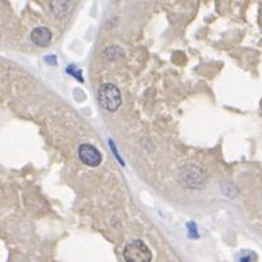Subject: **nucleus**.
Wrapping results in <instances>:
<instances>
[{
	"label": "nucleus",
	"instance_id": "nucleus-7",
	"mask_svg": "<svg viewBox=\"0 0 262 262\" xmlns=\"http://www.w3.org/2000/svg\"><path fill=\"white\" fill-rule=\"evenodd\" d=\"M67 72L72 73V75H75V76H76L77 81L83 82V77H82V73H81V72H77L76 67H73V65H71V67H68V68H67Z\"/></svg>",
	"mask_w": 262,
	"mask_h": 262
},
{
	"label": "nucleus",
	"instance_id": "nucleus-6",
	"mask_svg": "<svg viewBox=\"0 0 262 262\" xmlns=\"http://www.w3.org/2000/svg\"><path fill=\"white\" fill-rule=\"evenodd\" d=\"M192 166H193V165H186V167H185L186 173L189 174V175H190V173H189L190 170H194V167H192ZM194 171H196V174L201 173V170L197 169V167H196V170H194ZM193 179H194V184H196V186H201V185H202L201 182H200V179H198V178H196V177L189 178V179H188V181H186V184H188V185L192 186V185H193V182H192V181H193ZM202 181H204V179H202Z\"/></svg>",
	"mask_w": 262,
	"mask_h": 262
},
{
	"label": "nucleus",
	"instance_id": "nucleus-5",
	"mask_svg": "<svg viewBox=\"0 0 262 262\" xmlns=\"http://www.w3.org/2000/svg\"><path fill=\"white\" fill-rule=\"evenodd\" d=\"M69 7H71V4L68 2H52L50 3V8L55 12V15L57 16L67 15L69 11Z\"/></svg>",
	"mask_w": 262,
	"mask_h": 262
},
{
	"label": "nucleus",
	"instance_id": "nucleus-3",
	"mask_svg": "<svg viewBox=\"0 0 262 262\" xmlns=\"http://www.w3.org/2000/svg\"><path fill=\"white\" fill-rule=\"evenodd\" d=\"M77 155H79L82 163H85L89 167H97V166L101 165L102 155L94 145L87 144V143L82 144L77 148Z\"/></svg>",
	"mask_w": 262,
	"mask_h": 262
},
{
	"label": "nucleus",
	"instance_id": "nucleus-8",
	"mask_svg": "<svg viewBox=\"0 0 262 262\" xmlns=\"http://www.w3.org/2000/svg\"><path fill=\"white\" fill-rule=\"evenodd\" d=\"M241 262H253V259H251L250 255H246V257H243V258L241 259Z\"/></svg>",
	"mask_w": 262,
	"mask_h": 262
},
{
	"label": "nucleus",
	"instance_id": "nucleus-1",
	"mask_svg": "<svg viewBox=\"0 0 262 262\" xmlns=\"http://www.w3.org/2000/svg\"><path fill=\"white\" fill-rule=\"evenodd\" d=\"M97 98L99 105L108 112H116L121 105V93L113 83H105L98 89Z\"/></svg>",
	"mask_w": 262,
	"mask_h": 262
},
{
	"label": "nucleus",
	"instance_id": "nucleus-2",
	"mask_svg": "<svg viewBox=\"0 0 262 262\" xmlns=\"http://www.w3.org/2000/svg\"><path fill=\"white\" fill-rule=\"evenodd\" d=\"M124 259L126 262H151L152 253L143 241L137 239V241H133L125 246Z\"/></svg>",
	"mask_w": 262,
	"mask_h": 262
},
{
	"label": "nucleus",
	"instance_id": "nucleus-4",
	"mask_svg": "<svg viewBox=\"0 0 262 262\" xmlns=\"http://www.w3.org/2000/svg\"><path fill=\"white\" fill-rule=\"evenodd\" d=\"M32 41L37 46H48L52 41V33L48 28H37L32 32Z\"/></svg>",
	"mask_w": 262,
	"mask_h": 262
}]
</instances>
